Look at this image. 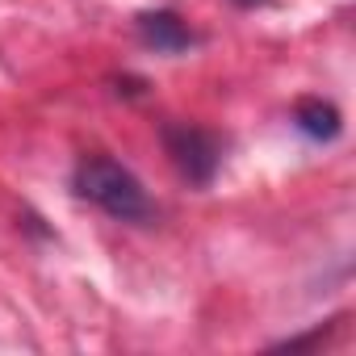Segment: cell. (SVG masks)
<instances>
[{"mask_svg": "<svg viewBox=\"0 0 356 356\" xmlns=\"http://www.w3.org/2000/svg\"><path fill=\"white\" fill-rule=\"evenodd\" d=\"M72 189L118 222H147L155 214L143 181L109 155H84L72 172Z\"/></svg>", "mask_w": 356, "mask_h": 356, "instance_id": "1", "label": "cell"}, {"mask_svg": "<svg viewBox=\"0 0 356 356\" xmlns=\"http://www.w3.org/2000/svg\"><path fill=\"white\" fill-rule=\"evenodd\" d=\"M159 138H163V151L172 159V168L185 176L189 185H210L214 172L222 163V138L206 126H193V122H163L159 126Z\"/></svg>", "mask_w": 356, "mask_h": 356, "instance_id": "2", "label": "cell"}, {"mask_svg": "<svg viewBox=\"0 0 356 356\" xmlns=\"http://www.w3.org/2000/svg\"><path fill=\"white\" fill-rule=\"evenodd\" d=\"M134 26H138V38L159 55H181V51H189L197 42L189 22L181 13H172V9H147V13L134 17Z\"/></svg>", "mask_w": 356, "mask_h": 356, "instance_id": "3", "label": "cell"}, {"mask_svg": "<svg viewBox=\"0 0 356 356\" xmlns=\"http://www.w3.org/2000/svg\"><path fill=\"white\" fill-rule=\"evenodd\" d=\"M293 126H298L306 138H314V143H331V138H339L343 118H339V109H335L331 101H323V97H302V101L293 105Z\"/></svg>", "mask_w": 356, "mask_h": 356, "instance_id": "4", "label": "cell"}, {"mask_svg": "<svg viewBox=\"0 0 356 356\" xmlns=\"http://www.w3.org/2000/svg\"><path fill=\"white\" fill-rule=\"evenodd\" d=\"M235 5H243V9H248V5H260V0H235Z\"/></svg>", "mask_w": 356, "mask_h": 356, "instance_id": "5", "label": "cell"}]
</instances>
